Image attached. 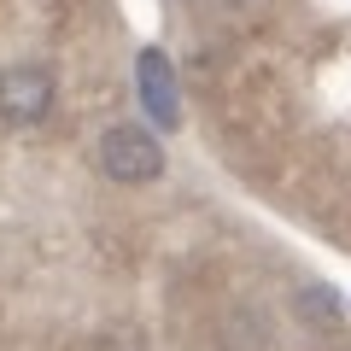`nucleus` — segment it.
<instances>
[{
    "label": "nucleus",
    "instance_id": "obj_1",
    "mask_svg": "<svg viewBox=\"0 0 351 351\" xmlns=\"http://www.w3.org/2000/svg\"><path fill=\"white\" fill-rule=\"evenodd\" d=\"M100 170L112 176V182L141 188V182H152V176L164 170V147L152 141V129H141V123H112L100 135Z\"/></svg>",
    "mask_w": 351,
    "mask_h": 351
},
{
    "label": "nucleus",
    "instance_id": "obj_2",
    "mask_svg": "<svg viewBox=\"0 0 351 351\" xmlns=\"http://www.w3.org/2000/svg\"><path fill=\"white\" fill-rule=\"evenodd\" d=\"M53 112V76L41 64H12L0 71V123H41Z\"/></svg>",
    "mask_w": 351,
    "mask_h": 351
},
{
    "label": "nucleus",
    "instance_id": "obj_3",
    "mask_svg": "<svg viewBox=\"0 0 351 351\" xmlns=\"http://www.w3.org/2000/svg\"><path fill=\"white\" fill-rule=\"evenodd\" d=\"M135 82H141V100H147V117L158 129H176L182 123V94H176V71L158 47H147L135 59Z\"/></svg>",
    "mask_w": 351,
    "mask_h": 351
},
{
    "label": "nucleus",
    "instance_id": "obj_4",
    "mask_svg": "<svg viewBox=\"0 0 351 351\" xmlns=\"http://www.w3.org/2000/svg\"><path fill=\"white\" fill-rule=\"evenodd\" d=\"M217 346H223V351H263V346H269V322H263V311L234 304V311L217 322Z\"/></svg>",
    "mask_w": 351,
    "mask_h": 351
},
{
    "label": "nucleus",
    "instance_id": "obj_5",
    "mask_svg": "<svg viewBox=\"0 0 351 351\" xmlns=\"http://www.w3.org/2000/svg\"><path fill=\"white\" fill-rule=\"evenodd\" d=\"M188 6H193L199 18H211V24H246L263 0H188Z\"/></svg>",
    "mask_w": 351,
    "mask_h": 351
},
{
    "label": "nucleus",
    "instance_id": "obj_6",
    "mask_svg": "<svg viewBox=\"0 0 351 351\" xmlns=\"http://www.w3.org/2000/svg\"><path fill=\"white\" fill-rule=\"evenodd\" d=\"M334 293H328V287H304L299 293V316H304V322H316V328H334L339 322V311H334Z\"/></svg>",
    "mask_w": 351,
    "mask_h": 351
}]
</instances>
